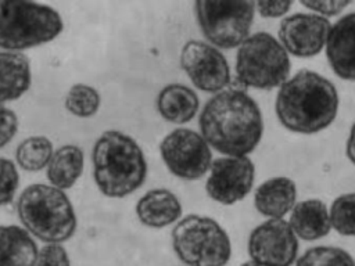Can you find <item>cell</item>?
<instances>
[{
  "label": "cell",
  "instance_id": "484cf974",
  "mask_svg": "<svg viewBox=\"0 0 355 266\" xmlns=\"http://www.w3.org/2000/svg\"><path fill=\"white\" fill-rule=\"evenodd\" d=\"M19 186V173L17 165L8 159L0 157V206L10 204Z\"/></svg>",
  "mask_w": 355,
  "mask_h": 266
},
{
  "label": "cell",
  "instance_id": "f1b7e54d",
  "mask_svg": "<svg viewBox=\"0 0 355 266\" xmlns=\"http://www.w3.org/2000/svg\"><path fill=\"white\" fill-rule=\"evenodd\" d=\"M18 132V116L17 114L0 105V148L6 147L17 134Z\"/></svg>",
  "mask_w": 355,
  "mask_h": 266
},
{
  "label": "cell",
  "instance_id": "6da1fadb",
  "mask_svg": "<svg viewBox=\"0 0 355 266\" xmlns=\"http://www.w3.org/2000/svg\"><path fill=\"white\" fill-rule=\"evenodd\" d=\"M198 127L208 145L225 157H248L262 139L263 119L247 91L227 87L205 103Z\"/></svg>",
  "mask_w": 355,
  "mask_h": 266
},
{
  "label": "cell",
  "instance_id": "2e32d148",
  "mask_svg": "<svg viewBox=\"0 0 355 266\" xmlns=\"http://www.w3.org/2000/svg\"><path fill=\"white\" fill-rule=\"evenodd\" d=\"M139 222L150 229H164L182 218L179 198L166 188H153L144 193L136 202Z\"/></svg>",
  "mask_w": 355,
  "mask_h": 266
},
{
  "label": "cell",
  "instance_id": "f546056e",
  "mask_svg": "<svg viewBox=\"0 0 355 266\" xmlns=\"http://www.w3.org/2000/svg\"><path fill=\"white\" fill-rule=\"evenodd\" d=\"M291 6H293L291 0H284V1L261 0V1H255V11L262 18H280L290 11Z\"/></svg>",
  "mask_w": 355,
  "mask_h": 266
},
{
  "label": "cell",
  "instance_id": "9c48e42d",
  "mask_svg": "<svg viewBox=\"0 0 355 266\" xmlns=\"http://www.w3.org/2000/svg\"><path fill=\"white\" fill-rule=\"evenodd\" d=\"M166 169L178 179L193 181L204 177L212 165V151L205 139L187 127L169 132L159 144Z\"/></svg>",
  "mask_w": 355,
  "mask_h": 266
},
{
  "label": "cell",
  "instance_id": "d4e9b609",
  "mask_svg": "<svg viewBox=\"0 0 355 266\" xmlns=\"http://www.w3.org/2000/svg\"><path fill=\"white\" fill-rule=\"evenodd\" d=\"M330 224L340 236L355 237V193L337 195L330 208Z\"/></svg>",
  "mask_w": 355,
  "mask_h": 266
},
{
  "label": "cell",
  "instance_id": "ac0fdd59",
  "mask_svg": "<svg viewBox=\"0 0 355 266\" xmlns=\"http://www.w3.org/2000/svg\"><path fill=\"white\" fill-rule=\"evenodd\" d=\"M31 85L29 58L24 53L0 50V105L21 98Z\"/></svg>",
  "mask_w": 355,
  "mask_h": 266
},
{
  "label": "cell",
  "instance_id": "44dd1931",
  "mask_svg": "<svg viewBox=\"0 0 355 266\" xmlns=\"http://www.w3.org/2000/svg\"><path fill=\"white\" fill-rule=\"evenodd\" d=\"M85 157L80 147L65 144L57 148L46 168V177L50 186L62 191L71 188L83 172Z\"/></svg>",
  "mask_w": 355,
  "mask_h": 266
},
{
  "label": "cell",
  "instance_id": "4fadbf2b",
  "mask_svg": "<svg viewBox=\"0 0 355 266\" xmlns=\"http://www.w3.org/2000/svg\"><path fill=\"white\" fill-rule=\"evenodd\" d=\"M330 28L331 24L324 17L313 12H295L282 19L277 39L288 55L311 58L326 47Z\"/></svg>",
  "mask_w": 355,
  "mask_h": 266
},
{
  "label": "cell",
  "instance_id": "8fae6325",
  "mask_svg": "<svg viewBox=\"0 0 355 266\" xmlns=\"http://www.w3.org/2000/svg\"><path fill=\"white\" fill-rule=\"evenodd\" d=\"M180 66L196 89L216 94L230 80V66L222 51L202 40H189L180 51Z\"/></svg>",
  "mask_w": 355,
  "mask_h": 266
},
{
  "label": "cell",
  "instance_id": "30bf717a",
  "mask_svg": "<svg viewBox=\"0 0 355 266\" xmlns=\"http://www.w3.org/2000/svg\"><path fill=\"white\" fill-rule=\"evenodd\" d=\"M298 237L284 219H266L248 236L247 252L261 266H293L298 259Z\"/></svg>",
  "mask_w": 355,
  "mask_h": 266
},
{
  "label": "cell",
  "instance_id": "52a82bcc",
  "mask_svg": "<svg viewBox=\"0 0 355 266\" xmlns=\"http://www.w3.org/2000/svg\"><path fill=\"white\" fill-rule=\"evenodd\" d=\"M172 247L184 266H226L232 256L226 230L215 219L193 213L173 227Z\"/></svg>",
  "mask_w": 355,
  "mask_h": 266
},
{
  "label": "cell",
  "instance_id": "277c9868",
  "mask_svg": "<svg viewBox=\"0 0 355 266\" xmlns=\"http://www.w3.org/2000/svg\"><path fill=\"white\" fill-rule=\"evenodd\" d=\"M22 227L46 244H62L76 231L78 219L65 191L44 183H33L17 200Z\"/></svg>",
  "mask_w": 355,
  "mask_h": 266
},
{
  "label": "cell",
  "instance_id": "3957f363",
  "mask_svg": "<svg viewBox=\"0 0 355 266\" xmlns=\"http://www.w3.org/2000/svg\"><path fill=\"white\" fill-rule=\"evenodd\" d=\"M93 180L101 194L123 198L143 186L147 161L135 139L119 130H105L92 148Z\"/></svg>",
  "mask_w": 355,
  "mask_h": 266
},
{
  "label": "cell",
  "instance_id": "8992f818",
  "mask_svg": "<svg viewBox=\"0 0 355 266\" xmlns=\"http://www.w3.org/2000/svg\"><path fill=\"white\" fill-rule=\"evenodd\" d=\"M234 71L244 87L270 90L290 78L291 61L277 37L269 32H255L237 48Z\"/></svg>",
  "mask_w": 355,
  "mask_h": 266
},
{
  "label": "cell",
  "instance_id": "7c38bea8",
  "mask_svg": "<svg viewBox=\"0 0 355 266\" xmlns=\"http://www.w3.org/2000/svg\"><path fill=\"white\" fill-rule=\"evenodd\" d=\"M255 166L250 157H219L212 161L205 191L220 205H234L252 190Z\"/></svg>",
  "mask_w": 355,
  "mask_h": 266
},
{
  "label": "cell",
  "instance_id": "4316f807",
  "mask_svg": "<svg viewBox=\"0 0 355 266\" xmlns=\"http://www.w3.org/2000/svg\"><path fill=\"white\" fill-rule=\"evenodd\" d=\"M36 266H71V259L62 244H44L39 249Z\"/></svg>",
  "mask_w": 355,
  "mask_h": 266
},
{
  "label": "cell",
  "instance_id": "ffe728a7",
  "mask_svg": "<svg viewBox=\"0 0 355 266\" xmlns=\"http://www.w3.org/2000/svg\"><path fill=\"white\" fill-rule=\"evenodd\" d=\"M39 248L21 226H0V266H36Z\"/></svg>",
  "mask_w": 355,
  "mask_h": 266
},
{
  "label": "cell",
  "instance_id": "7a4b0ae2",
  "mask_svg": "<svg viewBox=\"0 0 355 266\" xmlns=\"http://www.w3.org/2000/svg\"><path fill=\"white\" fill-rule=\"evenodd\" d=\"M340 97L336 86L323 75L301 69L277 90L275 114L280 125L300 134H316L337 118Z\"/></svg>",
  "mask_w": 355,
  "mask_h": 266
},
{
  "label": "cell",
  "instance_id": "5b68a950",
  "mask_svg": "<svg viewBox=\"0 0 355 266\" xmlns=\"http://www.w3.org/2000/svg\"><path fill=\"white\" fill-rule=\"evenodd\" d=\"M62 29L61 15L50 6L0 0V50L21 53L42 46L58 37Z\"/></svg>",
  "mask_w": 355,
  "mask_h": 266
},
{
  "label": "cell",
  "instance_id": "603a6c76",
  "mask_svg": "<svg viewBox=\"0 0 355 266\" xmlns=\"http://www.w3.org/2000/svg\"><path fill=\"white\" fill-rule=\"evenodd\" d=\"M101 97L97 89L90 85L76 83L68 90L64 105L69 114L78 118H90L97 114Z\"/></svg>",
  "mask_w": 355,
  "mask_h": 266
},
{
  "label": "cell",
  "instance_id": "e0dca14e",
  "mask_svg": "<svg viewBox=\"0 0 355 266\" xmlns=\"http://www.w3.org/2000/svg\"><path fill=\"white\" fill-rule=\"evenodd\" d=\"M288 224L298 240L318 241L331 230L329 208L319 198L302 200L290 212Z\"/></svg>",
  "mask_w": 355,
  "mask_h": 266
},
{
  "label": "cell",
  "instance_id": "cb8c5ba5",
  "mask_svg": "<svg viewBox=\"0 0 355 266\" xmlns=\"http://www.w3.org/2000/svg\"><path fill=\"white\" fill-rule=\"evenodd\" d=\"M295 266H355V260L340 247L316 245L300 255Z\"/></svg>",
  "mask_w": 355,
  "mask_h": 266
},
{
  "label": "cell",
  "instance_id": "83f0119b",
  "mask_svg": "<svg viewBox=\"0 0 355 266\" xmlns=\"http://www.w3.org/2000/svg\"><path fill=\"white\" fill-rule=\"evenodd\" d=\"M302 7L309 10L313 14H318L324 18L336 17L341 14L348 6H351V1L344 0H305L300 3Z\"/></svg>",
  "mask_w": 355,
  "mask_h": 266
},
{
  "label": "cell",
  "instance_id": "ba28073f",
  "mask_svg": "<svg viewBox=\"0 0 355 266\" xmlns=\"http://www.w3.org/2000/svg\"><path fill=\"white\" fill-rule=\"evenodd\" d=\"M194 14L207 43L219 50L239 48L250 36L255 1L197 0Z\"/></svg>",
  "mask_w": 355,
  "mask_h": 266
},
{
  "label": "cell",
  "instance_id": "7402d4cb",
  "mask_svg": "<svg viewBox=\"0 0 355 266\" xmlns=\"http://www.w3.org/2000/svg\"><path fill=\"white\" fill-rule=\"evenodd\" d=\"M53 154V143L47 137L31 136L18 144L15 162L26 172H37L47 168Z\"/></svg>",
  "mask_w": 355,
  "mask_h": 266
},
{
  "label": "cell",
  "instance_id": "5bb4252c",
  "mask_svg": "<svg viewBox=\"0 0 355 266\" xmlns=\"http://www.w3.org/2000/svg\"><path fill=\"white\" fill-rule=\"evenodd\" d=\"M324 51L331 71L343 80L355 82V11L331 25Z\"/></svg>",
  "mask_w": 355,
  "mask_h": 266
},
{
  "label": "cell",
  "instance_id": "9a60e30c",
  "mask_svg": "<svg viewBox=\"0 0 355 266\" xmlns=\"http://www.w3.org/2000/svg\"><path fill=\"white\" fill-rule=\"evenodd\" d=\"M297 204V184L287 176L262 181L254 191V206L266 219H284Z\"/></svg>",
  "mask_w": 355,
  "mask_h": 266
},
{
  "label": "cell",
  "instance_id": "1f68e13d",
  "mask_svg": "<svg viewBox=\"0 0 355 266\" xmlns=\"http://www.w3.org/2000/svg\"><path fill=\"white\" fill-rule=\"evenodd\" d=\"M240 266H261V265H258V263H255L254 260H247V262H243Z\"/></svg>",
  "mask_w": 355,
  "mask_h": 266
},
{
  "label": "cell",
  "instance_id": "d6986e66",
  "mask_svg": "<svg viewBox=\"0 0 355 266\" xmlns=\"http://www.w3.org/2000/svg\"><path fill=\"white\" fill-rule=\"evenodd\" d=\"M157 111L166 122L184 125L198 112L200 100L197 93L182 83H169L164 86L155 100Z\"/></svg>",
  "mask_w": 355,
  "mask_h": 266
},
{
  "label": "cell",
  "instance_id": "4dcf8cb0",
  "mask_svg": "<svg viewBox=\"0 0 355 266\" xmlns=\"http://www.w3.org/2000/svg\"><path fill=\"white\" fill-rule=\"evenodd\" d=\"M345 155L348 161L355 166V122L352 123L349 129V134L345 143Z\"/></svg>",
  "mask_w": 355,
  "mask_h": 266
}]
</instances>
